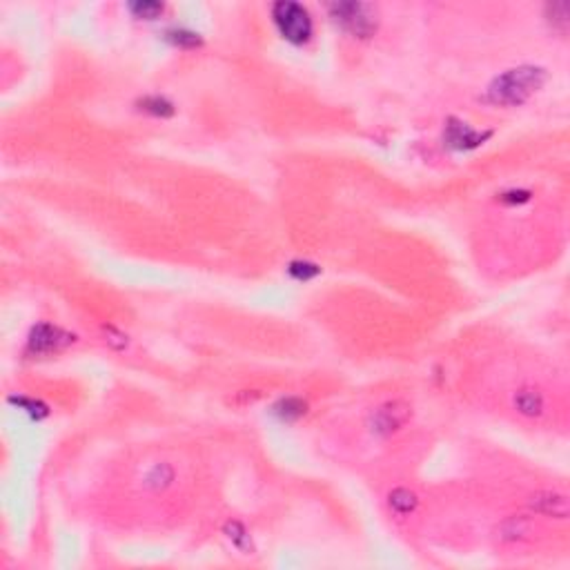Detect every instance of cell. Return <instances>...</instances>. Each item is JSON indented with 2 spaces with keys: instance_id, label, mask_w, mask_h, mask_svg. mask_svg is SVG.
Returning a JSON list of instances; mask_svg holds the SVG:
<instances>
[{
  "instance_id": "6",
  "label": "cell",
  "mask_w": 570,
  "mask_h": 570,
  "mask_svg": "<svg viewBox=\"0 0 570 570\" xmlns=\"http://www.w3.org/2000/svg\"><path fill=\"white\" fill-rule=\"evenodd\" d=\"M530 508L535 512L548 514V517L566 519L568 517V499L559 492H537L530 497Z\"/></svg>"
},
{
  "instance_id": "10",
  "label": "cell",
  "mask_w": 570,
  "mask_h": 570,
  "mask_svg": "<svg viewBox=\"0 0 570 570\" xmlns=\"http://www.w3.org/2000/svg\"><path fill=\"white\" fill-rule=\"evenodd\" d=\"M528 532H530V524L521 517H510L508 521L502 524L499 528V537L504 541H521L528 537Z\"/></svg>"
},
{
  "instance_id": "12",
  "label": "cell",
  "mask_w": 570,
  "mask_h": 570,
  "mask_svg": "<svg viewBox=\"0 0 570 570\" xmlns=\"http://www.w3.org/2000/svg\"><path fill=\"white\" fill-rule=\"evenodd\" d=\"M130 11L136 16V18H145V21H154L163 14V5L161 3H150V0H145V3H132L130 5Z\"/></svg>"
},
{
  "instance_id": "8",
  "label": "cell",
  "mask_w": 570,
  "mask_h": 570,
  "mask_svg": "<svg viewBox=\"0 0 570 570\" xmlns=\"http://www.w3.org/2000/svg\"><path fill=\"white\" fill-rule=\"evenodd\" d=\"M514 408H517L526 417H537L544 410V397L537 390L524 388V390H519L517 395H514Z\"/></svg>"
},
{
  "instance_id": "3",
  "label": "cell",
  "mask_w": 570,
  "mask_h": 570,
  "mask_svg": "<svg viewBox=\"0 0 570 570\" xmlns=\"http://www.w3.org/2000/svg\"><path fill=\"white\" fill-rule=\"evenodd\" d=\"M330 16L335 18L337 25L359 39H367L377 29V11L365 3H335L330 5Z\"/></svg>"
},
{
  "instance_id": "4",
  "label": "cell",
  "mask_w": 570,
  "mask_h": 570,
  "mask_svg": "<svg viewBox=\"0 0 570 570\" xmlns=\"http://www.w3.org/2000/svg\"><path fill=\"white\" fill-rule=\"evenodd\" d=\"M412 417V408L410 403L395 399V401H385L383 406H379L372 414H370V430L379 437H390L395 432H399L403 426L408 424Z\"/></svg>"
},
{
  "instance_id": "11",
  "label": "cell",
  "mask_w": 570,
  "mask_h": 570,
  "mask_svg": "<svg viewBox=\"0 0 570 570\" xmlns=\"http://www.w3.org/2000/svg\"><path fill=\"white\" fill-rule=\"evenodd\" d=\"M305 412V403L301 399H283L279 401L277 406H274V414L283 421H297L299 417H303Z\"/></svg>"
},
{
  "instance_id": "7",
  "label": "cell",
  "mask_w": 570,
  "mask_h": 570,
  "mask_svg": "<svg viewBox=\"0 0 570 570\" xmlns=\"http://www.w3.org/2000/svg\"><path fill=\"white\" fill-rule=\"evenodd\" d=\"M486 138H488V134L474 132L466 123H457V121H452L446 130V141L450 147H454V150H470V147L482 145Z\"/></svg>"
},
{
  "instance_id": "17",
  "label": "cell",
  "mask_w": 570,
  "mask_h": 570,
  "mask_svg": "<svg viewBox=\"0 0 570 570\" xmlns=\"http://www.w3.org/2000/svg\"><path fill=\"white\" fill-rule=\"evenodd\" d=\"M168 482H172V474L163 477V474H161V468H156V470L150 474V486H154V488H161V486H165Z\"/></svg>"
},
{
  "instance_id": "9",
  "label": "cell",
  "mask_w": 570,
  "mask_h": 570,
  "mask_svg": "<svg viewBox=\"0 0 570 570\" xmlns=\"http://www.w3.org/2000/svg\"><path fill=\"white\" fill-rule=\"evenodd\" d=\"M388 504H390V508H392L397 514H401V517H406V514L414 512L419 499H417V494H414L412 490H408V488H397V490L390 492Z\"/></svg>"
},
{
  "instance_id": "13",
  "label": "cell",
  "mask_w": 570,
  "mask_h": 570,
  "mask_svg": "<svg viewBox=\"0 0 570 570\" xmlns=\"http://www.w3.org/2000/svg\"><path fill=\"white\" fill-rule=\"evenodd\" d=\"M143 109H145V112L156 114V116H172V114H174L172 103H168L165 98H158V96H154V98H145V101H143Z\"/></svg>"
},
{
  "instance_id": "15",
  "label": "cell",
  "mask_w": 570,
  "mask_h": 570,
  "mask_svg": "<svg viewBox=\"0 0 570 570\" xmlns=\"http://www.w3.org/2000/svg\"><path fill=\"white\" fill-rule=\"evenodd\" d=\"M170 39H172L176 45H180V47H194V45L200 43V41H198V36L192 34V31H170Z\"/></svg>"
},
{
  "instance_id": "5",
  "label": "cell",
  "mask_w": 570,
  "mask_h": 570,
  "mask_svg": "<svg viewBox=\"0 0 570 570\" xmlns=\"http://www.w3.org/2000/svg\"><path fill=\"white\" fill-rule=\"evenodd\" d=\"M71 341H73V337H69L67 332H63V330L41 323V325H36L29 335V350L39 352V355H47V352L61 350V347L69 345Z\"/></svg>"
},
{
  "instance_id": "16",
  "label": "cell",
  "mask_w": 570,
  "mask_h": 570,
  "mask_svg": "<svg viewBox=\"0 0 570 570\" xmlns=\"http://www.w3.org/2000/svg\"><path fill=\"white\" fill-rule=\"evenodd\" d=\"M290 272L297 279H310V277H315V274H319V268L307 265V263H292L290 265Z\"/></svg>"
},
{
  "instance_id": "14",
  "label": "cell",
  "mask_w": 570,
  "mask_h": 570,
  "mask_svg": "<svg viewBox=\"0 0 570 570\" xmlns=\"http://www.w3.org/2000/svg\"><path fill=\"white\" fill-rule=\"evenodd\" d=\"M548 11H550V23H553L555 27H559V29H566V25H568V5L566 3H555V5L548 7Z\"/></svg>"
},
{
  "instance_id": "2",
  "label": "cell",
  "mask_w": 570,
  "mask_h": 570,
  "mask_svg": "<svg viewBox=\"0 0 570 570\" xmlns=\"http://www.w3.org/2000/svg\"><path fill=\"white\" fill-rule=\"evenodd\" d=\"M272 18L285 41L301 45L312 36L310 11L299 3H277L272 7Z\"/></svg>"
},
{
  "instance_id": "1",
  "label": "cell",
  "mask_w": 570,
  "mask_h": 570,
  "mask_svg": "<svg viewBox=\"0 0 570 570\" xmlns=\"http://www.w3.org/2000/svg\"><path fill=\"white\" fill-rule=\"evenodd\" d=\"M546 83V71L541 67H514L504 71L502 76H497L490 87H488V101L494 105H504V107H514L526 103L532 94L544 87Z\"/></svg>"
}]
</instances>
